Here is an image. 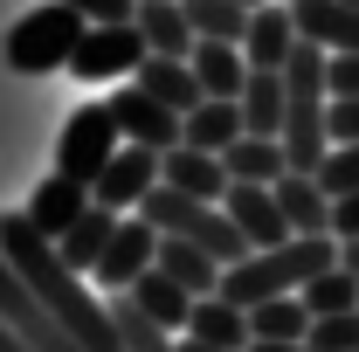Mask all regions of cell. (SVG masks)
Wrapping results in <instances>:
<instances>
[{"label":"cell","instance_id":"cell-1","mask_svg":"<svg viewBox=\"0 0 359 352\" xmlns=\"http://www.w3.org/2000/svg\"><path fill=\"white\" fill-rule=\"evenodd\" d=\"M0 249H7V263L35 283V297H42V304L69 325V339H76L83 352H125L111 304H104V297L83 283V269L62 263V249L48 242L35 221H28V208H21V215H0Z\"/></svg>","mask_w":359,"mask_h":352},{"label":"cell","instance_id":"cell-2","mask_svg":"<svg viewBox=\"0 0 359 352\" xmlns=\"http://www.w3.org/2000/svg\"><path fill=\"white\" fill-rule=\"evenodd\" d=\"M339 263V235H290V242H276V249H256V256H242L235 269H222V297L242 311L269 304V297H297L311 276Z\"/></svg>","mask_w":359,"mask_h":352},{"label":"cell","instance_id":"cell-3","mask_svg":"<svg viewBox=\"0 0 359 352\" xmlns=\"http://www.w3.org/2000/svg\"><path fill=\"white\" fill-rule=\"evenodd\" d=\"M138 215L152 221L159 235H187V242H201V249H208L222 269H235L242 256H256V249H249V235L235 228V215H228L222 201H194V194L166 187V180H159V187L138 201Z\"/></svg>","mask_w":359,"mask_h":352},{"label":"cell","instance_id":"cell-4","mask_svg":"<svg viewBox=\"0 0 359 352\" xmlns=\"http://www.w3.org/2000/svg\"><path fill=\"white\" fill-rule=\"evenodd\" d=\"M83 14L69 0H48V7H28L14 28H7V69L14 76H48V69H69L76 62V42H83Z\"/></svg>","mask_w":359,"mask_h":352},{"label":"cell","instance_id":"cell-5","mask_svg":"<svg viewBox=\"0 0 359 352\" xmlns=\"http://www.w3.org/2000/svg\"><path fill=\"white\" fill-rule=\"evenodd\" d=\"M118 145H125V132H118L111 104H83V111H69V125H62V138H55V173L97 187V173L118 159Z\"/></svg>","mask_w":359,"mask_h":352},{"label":"cell","instance_id":"cell-6","mask_svg":"<svg viewBox=\"0 0 359 352\" xmlns=\"http://www.w3.org/2000/svg\"><path fill=\"white\" fill-rule=\"evenodd\" d=\"M145 55H152V48L138 35V21H90L83 42H76L69 76H83V83H118V76H138Z\"/></svg>","mask_w":359,"mask_h":352},{"label":"cell","instance_id":"cell-7","mask_svg":"<svg viewBox=\"0 0 359 352\" xmlns=\"http://www.w3.org/2000/svg\"><path fill=\"white\" fill-rule=\"evenodd\" d=\"M0 318H7V325H14L35 352H83L76 339H69V325H62L42 297H35V283L7 263V249H0Z\"/></svg>","mask_w":359,"mask_h":352},{"label":"cell","instance_id":"cell-8","mask_svg":"<svg viewBox=\"0 0 359 352\" xmlns=\"http://www.w3.org/2000/svg\"><path fill=\"white\" fill-rule=\"evenodd\" d=\"M104 104H111V118H118V132L132 138V145H152V152H173L180 138H187V118H180L173 104H159V97H152V90L138 83H118L111 90V97H104Z\"/></svg>","mask_w":359,"mask_h":352},{"label":"cell","instance_id":"cell-9","mask_svg":"<svg viewBox=\"0 0 359 352\" xmlns=\"http://www.w3.org/2000/svg\"><path fill=\"white\" fill-rule=\"evenodd\" d=\"M152 187H159V152L125 138V145H118V159L97 173V187H90V194H97V208H111V215H132Z\"/></svg>","mask_w":359,"mask_h":352},{"label":"cell","instance_id":"cell-10","mask_svg":"<svg viewBox=\"0 0 359 352\" xmlns=\"http://www.w3.org/2000/svg\"><path fill=\"white\" fill-rule=\"evenodd\" d=\"M152 263H159V228L138 215V221H118V235H111L104 263L90 269V276H97V283H104V290L118 297V290H132V283H138V276H145Z\"/></svg>","mask_w":359,"mask_h":352},{"label":"cell","instance_id":"cell-11","mask_svg":"<svg viewBox=\"0 0 359 352\" xmlns=\"http://www.w3.org/2000/svg\"><path fill=\"white\" fill-rule=\"evenodd\" d=\"M222 208L235 215V228L249 235V249H276V242H290L297 228L283 215V201H276V187H249V180H235L222 194Z\"/></svg>","mask_w":359,"mask_h":352},{"label":"cell","instance_id":"cell-12","mask_svg":"<svg viewBox=\"0 0 359 352\" xmlns=\"http://www.w3.org/2000/svg\"><path fill=\"white\" fill-rule=\"evenodd\" d=\"M90 208H97V194H90L83 180H69V173H48L42 187L28 194V221L42 228L48 242H62V235H69V228H76Z\"/></svg>","mask_w":359,"mask_h":352},{"label":"cell","instance_id":"cell-13","mask_svg":"<svg viewBox=\"0 0 359 352\" xmlns=\"http://www.w3.org/2000/svg\"><path fill=\"white\" fill-rule=\"evenodd\" d=\"M297 14L283 7V0H269L249 14V35H242V55H249V69H283L290 55H297Z\"/></svg>","mask_w":359,"mask_h":352},{"label":"cell","instance_id":"cell-14","mask_svg":"<svg viewBox=\"0 0 359 352\" xmlns=\"http://www.w3.org/2000/svg\"><path fill=\"white\" fill-rule=\"evenodd\" d=\"M159 180L166 187H180V194H194V201H222L228 187V166H222V152H201V145H187L180 138L173 152H159Z\"/></svg>","mask_w":359,"mask_h":352},{"label":"cell","instance_id":"cell-15","mask_svg":"<svg viewBox=\"0 0 359 352\" xmlns=\"http://www.w3.org/2000/svg\"><path fill=\"white\" fill-rule=\"evenodd\" d=\"M290 14H297V35H304V42L332 48V55L359 48V7L353 0H297Z\"/></svg>","mask_w":359,"mask_h":352},{"label":"cell","instance_id":"cell-16","mask_svg":"<svg viewBox=\"0 0 359 352\" xmlns=\"http://www.w3.org/2000/svg\"><path fill=\"white\" fill-rule=\"evenodd\" d=\"M222 166H228V180L276 187V180L290 173V145H283V138H256V132H242V138H235V145L222 152Z\"/></svg>","mask_w":359,"mask_h":352},{"label":"cell","instance_id":"cell-17","mask_svg":"<svg viewBox=\"0 0 359 352\" xmlns=\"http://www.w3.org/2000/svg\"><path fill=\"white\" fill-rule=\"evenodd\" d=\"M276 201H283V215H290V228L297 235H332V194H325V180L318 173H290L276 180Z\"/></svg>","mask_w":359,"mask_h":352},{"label":"cell","instance_id":"cell-18","mask_svg":"<svg viewBox=\"0 0 359 352\" xmlns=\"http://www.w3.org/2000/svg\"><path fill=\"white\" fill-rule=\"evenodd\" d=\"M283 111H290L283 69H249V83H242V125L256 138H283Z\"/></svg>","mask_w":359,"mask_h":352},{"label":"cell","instance_id":"cell-19","mask_svg":"<svg viewBox=\"0 0 359 352\" xmlns=\"http://www.w3.org/2000/svg\"><path fill=\"white\" fill-rule=\"evenodd\" d=\"M132 21H138V35H145V48H152V55H194V42H201L180 0H138Z\"/></svg>","mask_w":359,"mask_h":352},{"label":"cell","instance_id":"cell-20","mask_svg":"<svg viewBox=\"0 0 359 352\" xmlns=\"http://www.w3.org/2000/svg\"><path fill=\"white\" fill-rule=\"evenodd\" d=\"M138 83L152 90L159 104H173L180 118H187L194 104H208V90H201V76H194L187 55H145V62H138Z\"/></svg>","mask_w":359,"mask_h":352},{"label":"cell","instance_id":"cell-21","mask_svg":"<svg viewBox=\"0 0 359 352\" xmlns=\"http://www.w3.org/2000/svg\"><path fill=\"white\" fill-rule=\"evenodd\" d=\"M194 76H201V90L208 97H242V83H249V55H242V42H194Z\"/></svg>","mask_w":359,"mask_h":352},{"label":"cell","instance_id":"cell-22","mask_svg":"<svg viewBox=\"0 0 359 352\" xmlns=\"http://www.w3.org/2000/svg\"><path fill=\"white\" fill-rule=\"evenodd\" d=\"M159 269L180 276L194 297H215V290H222V263H215L201 242H187V235H159Z\"/></svg>","mask_w":359,"mask_h":352},{"label":"cell","instance_id":"cell-23","mask_svg":"<svg viewBox=\"0 0 359 352\" xmlns=\"http://www.w3.org/2000/svg\"><path fill=\"white\" fill-rule=\"evenodd\" d=\"M242 132H249L242 125V97H208V104L187 111V145H201V152H228Z\"/></svg>","mask_w":359,"mask_h":352},{"label":"cell","instance_id":"cell-24","mask_svg":"<svg viewBox=\"0 0 359 352\" xmlns=\"http://www.w3.org/2000/svg\"><path fill=\"white\" fill-rule=\"evenodd\" d=\"M187 332H194V339H215V346H228V352H249V339H256V332H249V311L228 304L222 290H215V297H194Z\"/></svg>","mask_w":359,"mask_h":352},{"label":"cell","instance_id":"cell-25","mask_svg":"<svg viewBox=\"0 0 359 352\" xmlns=\"http://www.w3.org/2000/svg\"><path fill=\"white\" fill-rule=\"evenodd\" d=\"M132 297L152 311V318H159L166 332H187V318H194V290H187L180 276H166L159 263H152V269H145V276L132 283Z\"/></svg>","mask_w":359,"mask_h":352},{"label":"cell","instance_id":"cell-26","mask_svg":"<svg viewBox=\"0 0 359 352\" xmlns=\"http://www.w3.org/2000/svg\"><path fill=\"white\" fill-rule=\"evenodd\" d=\"M111 318H118V339H125V352H180V339L152 318V311L138 304L132 290H118L111 297Z\"/></svg>","mask_w":359,"mask_h":352},{"label":"cell","instance_id":"cell-27","mask_svg":"<svg viewBox=\"0 0 359 352\" xmlns=\"http://www.w3.org/2000/svg\"><path fill=\"white\" fill-rule=\"evenodd\" d=\"M118 221H125V215L90 208V215L76 221L62 242H55V249H62V263H69V269H97V263H104V249H111V235H118Z\"/></svg>","mask_w":359,"mask_h":352},{"label":"cell","instance_id":"cell-28","mask_svg":"<svg viewBox=\"0 0 359 352\" xmlns=\"http://www.w3.org/2000/svg\"><path fill=\"white\" fill-rule=\"evenodd\" d=\"M180 7H187V21H194L201 42H242L249 35V14H256L242 0H180Z\"/></svg>","mask_w":359,"mask_h":352},{"label":"cell","instance_id":"cell-29","mask_svg":"<svg viewBox=\"0 0 359 352\" xmlns=\"http://www.w3.org/2000/svg\"><path fill=\"white\" fill-rule=\"evenodd\" d=\"M249 332H256V339H311V304H304V290L256 304L249 311Z\"/></svg>","mask_w":359,"mask_h":352},{"label":"cell","instance_id":"cell-30","mask_svg":"<svg viewBox=\"0 0 359 352\" xmlns=\"http://www.w3.org/2000/svg\"><path fill=\"white\" fill-rule=\"evenodd\" d=\"M304 304H311V318H332V311H359V276L346 263H332L325 276H311L304 283Z\"/></svg>","mask_w":359,"mask_h":352},{"label":"cell","instance_id":"cell-31","mask_svg":"<svg viewBox=\"0 0 359 352\" xmlns=\"http://www.w3.org/2000/svg\"><path fill=\"white\" fill-rule=\"evenodd\" d=\"M311 352H359V311L311 318Z\"/></svg>","mask_w":359,"mask_h":352},{"label":"cell","instance_id":"cell-32","mask_svg":"<svg viewBox=\"0 0 359 352\" xmlns=\"http://www.w3.org/2000/svg\"><path fill=\"white\" fill-rule=\"evenodd\" d=\"M318 180H325L332 201H339V194H359V138H353V145H332L325 166H318Z\"/></svg>","mask_w":359,"mask_h":352},{"label":"cell","instance_id":"cell-33","mask_svg":"<svg viewBox=\"0 0 359 352\" xmlns=\"http://www.w3.org/2000/svg\"><path fill=\"white\" fill-rule=\"evenodd\" d=\"M325 90L332 97H359V48H346V55L325 62Z\"/></svg>","mask_w":359,"mask_h":352},{"label":"cell","instance_id":"cell-34","mask_svg":"<svg viewBox=\"0 0 359 352\" xmlns=\"http://www.w3.org/2000/svg\"><path fill=\"white\" fill-rule=\"evenodd\" d=\"M325 125H332V145H353L359 138V97H332V118Z\"/></svg>","mask_w":359,"mask_h":352},{"label":"cell","instance_id":"cell-35","mask_svg":"<svg viewBox=\"0 0 359 352\" xmlns=\"http://www.w3.org/2000/svg\"><path fill=\"white\" fill-rule=\"evenodd\" d=\"M83 21H132L138 14V0H69Z\"/></svg>","mask_w":359,"mask_h":352},{"label":"cell","instance_id":"cell-36","mask_svg":"<svg viewBox=\"0 0 359 352\" xmlns=\"http://www.w3.org/2000/svg\"><path fill=\"white\" fill-rule=\"evenodd\" d=\"M332 235L339 242H359V194H339L332 201Z\"/></svg>","mask_w":359,"mask_h":352},{"label":"cell","instance_id":"cell-37","mask_svg":"<svg viewBox=\"0 0 359 352\" xmlns=\"http://www.w3.org/2000/svg\"><path fill=\"white\" fill-rule=\"evenodd\" d=\"M249 352H311V339H249Z\"/></svg>","mask_w":359,"mask_h":352},{"label":"cell","instance_id":"cell-38","mask_svg":"<svg viewBox=\"0 0 359 352\" xmlns=\"http://www.w3.org/2000/svg\"><path fill=\"white\" fill-rule=\"evenodd\" d=\"M0 352H35V346H28V339H21V332H14V325L0 318Z\"/></svg>","mask_w":359,"mask_h":352},{"label":"cell","instance_id":"cell-39","mask_svg":"<svg viewBox=\"0 0 359 352\" xmlns=\"http://www.w3.org/2000/svg\"><path fill=\"white\" fill-rule=\"evenodd\" d=\"M180 352H228V346H215V339H194V332H187V339H180Z\"/></svg>","mask_w":359,"mask_h":352},{"label":"cell","instance_id":"cell-40","mask_svg":"<svg viewBox=\"0 0 359 352\" xmlns=\"http://www.w3.org/2000/svg\"><path fill=\"white\" fill-rule=\"evenodd\" d=\"M339 263H346V269L359 276V242H339Z\"/></svg>","mask_w":359,"mask_h":352},{"label":"cell","instance_id":"cell-41","mask_svg":"<svg viewBox=\"0 0 359 352\" xmlns=\"http://www.w3.org/2000/svg\"><path fill=\"white\" fill-rule=\"evenodd\" d=\"M242 7H269V0H242Z\"/></svg>","mask_w":359,"mask_h":352},{"label":"cell","instance_id":"cell-42","mask_svg":"<svg viewBox=\"0 0 359 352\" xmlns=\"http://www.w3.org/2000/svg\"><path fill=\"white\" fill-rule=\"evenodd\" d=\"M283 7H297V0H283Z\"/></svg>","mask_w":359,"mask_h":352},{"label":"cell","instance_id":"cell-43","mask_svg":"<svg viewBox=\"0 0 359 352\" xmlns=\"http://www.w3.org/2000/svg\"><path fill=\"white\" fill-rule=\"evenodd\" d=\"M353 7H359V0H353Z\"/></svg>","mask_w":359,"mask_h":352}]
</instances>
